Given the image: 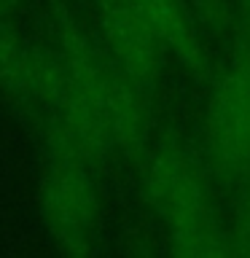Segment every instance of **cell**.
Returning a JSON list of instances; mask_svg holds the SVG:
<instances>
[{
    "label": "cell",
    "instance_id": "1",
    "mask_svg": "<svg viewBox=\"0 0 250 258\" xmlns=\"http://www.w3.org/2000/svg\"><path fill=\"white\" fill-rule=\"evenodd\" d=\"M140 183L175 253L185 258L231 255L229 229L218 215L207 175L189 148L175 140L145 148Z\"/></svg>",
    "mask_w": 250,
    "mask_h": 258
},
{
    "label": "cell",
    "instance_id": "2",
    "mask_svg": "<svg viewBox=\"0 0 250 258\" xmlns=\"http://www.w3.org/2000/svg\"><path fill=\"white\" fill-rule=\"evenodd\" d=\"M56 54L76 92L105 126L113 151L143 156L151 137V116L145 94L132 78L110 59L102 43H94L68 16L56 22Z\"/></svg>",
    "mask_w": 250,
    "mask_h": 258
},
{
    "label": "cell",
    "instance_id": "3",
    "mask_svg": "<svg viewBox=\"0 0 250 258\" xmlns=\"http://www.w3.org/2000/svg\"><path fill=\"white\" fill-rule=\"evenodd\" d=\"M40 221L62 253L92 250L100 226V197L89 161L68 153H48L38 185Z\"/></svg>",
    "mask_w": 250,
    "mask_h": 258
},
{
    "label": "cell",
    "instance_id": "4",
    "mask_svg": "<svg viewBox=\"0 0 250 258\" xmlns=\"http://www.w3.org/2000/svg\"><path fill=\"white\" fill-rule=\"evenodd\" d=\"M205 148L226 177L250 169V56L237 51L205 105Z\"/></svg>",
    "mask_w": 250,
    "mask_h": 258
},
{
    "label": "cell",
    "instance_id": "5",
    "mask_svg": "<svg viewBox=\"0 0 250 258\" xmlns=\"http://www.w3.org/2000/svg\"><path fill=\"white\" fill-rule=\"evenodd\" d=\"M94 6L102 48L143 94H151L161 76L164 48L129 0H94Z\"/></svg>",
    "mask_w": 250,
    "mask_h": 258
},
{
    "label": "cell",
    "instance_id": "6",
    "mask_svg": "<svg viewBox=\"0 0 250 258\" xmlns=\"http://www.w3.org/2000/svg\"><path fill=\"white\" fill-rule=\"evenodd\" d=\"M137 16L148 24L159 46L169 51L191 76L205 78L210 73V51L189 0H129Z\"/></svg>",
    "mask_w": 250,
    "mask_h": 258
},
{
    "label": "cell",
    "instance_id": "7",
    "mask_svg": "<svg viewBox=\"0 0 250 258\" xmlns=\"http://www.w3.org/2000/svg\"><path fill=\"white\" fill-rule=\"evenodd\" d=\"M48 51V46H40L19 30L0 24V92L16 105L38 108Z\"/></svg>",
    "mask_w": 250,
    "mask_h": 258
},
{
    "label": "cell",
    "instance_id": "8",
    "mask_svg": "<svg viewBox=\"0 0 250 258\" xmlns=\"http://www.w3.org/2000/svg\"><path fill=\"white\" fill-rule=\"evenodd\" d=\"M242 197L237 205V218H234V226L229 229L231 237V255H245L250 258V169L242 175Z\"/></svg>",
    "mask_w": 250,
    "mask_h": 258
},
{
    "label": "cell",
    "instance_id": "9",
    "mask_svg": "<svg viewBox=\"0 0 250 258\" xmlns=\"http://www.w3.org/2000/svg\"><path fill=\"white\" fill-rule=\"evenodd\" d=\"M234 30L242 43L237 51L250 56V0H234Z\"/></svg>",
    "mask_w": 250,
    "mask_h": 258
},
{
    "label": "cell",
    "instance_id": "10",
    "mask_svg": "<svg viewBox=\"0 0 250 258\" xmlns=\"http://www.w3.org/2000/svg\"><path fill=\"white\" fill-rule=\"evenodd\" d=\"M8 6H14V0H0V14H3Z\"/></svg>",
    "mask_w": 250,
    "mask_h": 258
}]
</instances>
